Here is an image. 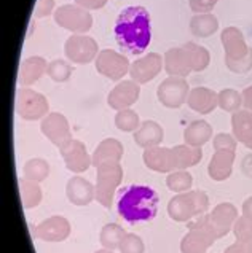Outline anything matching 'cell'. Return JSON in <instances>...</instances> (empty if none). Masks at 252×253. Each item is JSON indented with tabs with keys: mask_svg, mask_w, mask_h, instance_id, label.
<instances>
[{
	"mask_svg": "<svg viewBox=\"0 0 252 253\" xmlns=\"http://www.w3.org/2000/svg\"><path fill=\"white\" fill-rule=\"evenodd\" d=\"M219 31V19L212 13L195 14L190 19V32L200 39H207Z\"/></svg>",
	"mask_w": 252,
	"mask_h": 253,
	"instance_id": "obj_28",
	"label": "cell"
},
{
	"mask_svg": "<svg viewBox=\"0 0 252 253\" xmlns=\"http://www.w3.org/2000/svg\"><path fill=\"white\" fill-rule=\"evenodd\" d=\"M207 218H209L211 225L217 233V237L220 239V237L227 236L233 229L235 221L238 218V209L232 202H222V204L212 209V212L207 215Z\"/></svg>",
	"mask_w": 252,
	"mask_h": 253,
	"instance_id": "obj_16",
	"label": "cell"
},
{
	"mask_svg": "<svg viewBox=\"0 0 252 253\" xmlns=\"http://www.w3.org/2000/svg\"><path fill=\"white\" fill-rule=\"evenodd\" d=\"M225 66L233 74H248V72L252 70V49H249V53L244 57H241V59L225 57Z\"/></svg>",
	"mask_w": 252,
	"mask_h": 253,
	"instance_id": "obj_39",
	"label": "cell"
},
{
	"mask_svg": "<svg viewBox=\"0 0 252 253\" xmlns=\"http://www.w3.org/2000/svg\"><path fill=\"white\" fill-rule=\"evenodd\" d=\"M115 40L123 51L142 54L152 42V19L144 6H126L120 11L113 27Z\"/></svg>",
	"mask_w": 252,
	"mask_h": 253,
	"instance_id": "obj_1",
	"label": "cell"
},
{
	"mask_svg": "<svg viewBox=\"0 0 252 253\" xmlns=\"http://www.w3.org/2000/svg\"><path fill=\"white\" fill-rule=\"evenodd\" d=\"M54 10V0H37L34 8L35 18H45L48 14H51Z\"/></svg>",
	"mask_w": 252,
	"mask_h": 253,
	"instance_id": "obj_43",
	"label": "cell"
},
{
	"mask_svg": "<svg viewBox=\"0 0 252 253\" xmlns=\"http://www.w3.org/2000/svg\"><path fill=\"white\" fill-rule=\"evenodd\" d=\"M184 49L189 54L193 72H203L204 69H207L211 62V54L204 46L198 45L195 42H187L184 45Z\"/></svg>",
	"mask_w": 252,
	"mask_h": 253,
	"instance_id": "obj_30",
	"label": "cell"
},
{
	"mask_svg": "<svg viewBox=\"0 0 252 253\" xmlns=\"http://www.w3.org/2000/svg\"><path fill=\"white\" fill-rule=\"evenodd\" d=\"M212 137V126L204 120L192 121L184 131V140L187 145L192 147H203Z\"/></svg>",
	"mask_w": 252,
	"mask_h": 253,
	"instance_id": "obj_27",
	"label": "cell"
},
{
	"mask_svg": "<svg viewBox=\"0 0 252 253\" xmlns=\"http://www.w3.org/2000/svg\"><path fill=\"white\" fill-rule=\"evenodd\" d=\"M139 96H141V84H138L134 80H123L109 92L107 104L117 112L126 110V108L138 102Z\"/></svg>",
	"mask_w": 252,
	"mask_h": 253,
	"instance_id": "obj_15",
	"label": "cell"
},
{
	"mask_svg": "<svg viewBox=\"0 0 252 253\" xmlns=\"http://www.w3.org/2000/svg\"><path fill=\"white\" fill-rule=\"evenodd\" d=\"M232 231L236 241H252V220L244 215L238 216Z\"/></svg>",
	"mask_w": 252,
	"mask_h": 253,
	"instance_id": "obj_38",
	"label": "cell"
},
{
	"mask_svg": "<svg viewBox=\"0 0 252 253\" xmlns=\"http://www.w3.org/2000/svg\"><path fill=\"white\" fill-rule=\"evenodd\" d=\"M40 129H42L43 135H45L47 139L57 148L64 147L69 140L74 139V137H72V132H70V125H69L67 118L64 117L62 113H57V112L48 113L47 117L42 120Z\"/></svg>",
	"mask_w": 252,
	"mask_h": 253,
	"instance_id": "obj_11",
	"label": "cell"
},
{
	"mask_svg": "<svg viewBox=\"0 0 252 253\" xmlns=\"http://www.w3.org/2000/svg\"><path fill=\"white\" fill-rule=\"evenodd\" d=\"M164 67L163 57L158 53H149L136 59L129 67V77L138 84L152 82Z\"/></svg>",
	"mask_w": 252,
	"mask_h": 253,
	"instance_id": "obj_13",
	"label": "cell"
},
{
	"mask_svg": "<svg viewBox=\"0 0 252 253\" xmlns=\"http://www.w3.org/2000/svg\"><path fill=\"white\" fill-rule=\"evenodd\" d=\"M96 199L102 207L110 209L113 194L123 180V168L120 163L109 161L96 168Z\"/></svg>",
	"mask_w": 252,
	"mask_h": 253,
	"instance_id": "obj_5",
	"label": "cell"
},
{
	"mask_svg": "<svg viewBox=\"0 0 252 253\" xmlns=\"http://www.w3.org/2000/svg\"><path fill=\"white\" fill-rule=\"evenodd\" d=\"M123 143L117 139H105L99 143L96 147L95 153H93V166L98 168L102 163H109V161H115L120 163L121 158H123Z\"/></svg>",
	"mask_w": 252,
	"mask_h": 253,
	"instance_id": "obj_25",
	"label": "cell"
},
{
	"mask_svg": "<svg viewBox=\"0 0 252 253\" xmlns=\"http://www.w3.org/2000/svg\"><path fill=\"white\" fill-rule=\"evenodd\" d=\"M75 5L83 6L85 10H99L107 3V0H74Z\"/></svg>",
	"mask_w": 252,
	"mask_h": 253,
	"instance_id": "obj_45",
	"label": "cell"
},
{
	"mask_svg": "<svg viewBox=\"0 0 252 253\" xmlns=\"http://www.w3.org/2000/svg\"><path fill=\"white\" fill-rule=\"evenodd\" d=\"M187 105L200 115L212 113L219 107V94L209 88H204V86H198V88L190 89Z\"/></svg>",
	"mask_w": 252,
	"mask_h": 253,
	"instance_id": "obj_18",
	"label": "cell"
},
{
	"mask_svg": "<svg viewBox=\"0 0 252 253\" xmlns=\"http://www.w3.org/2000/svg\"><path fill=\"white\" fill-rule=\"evenodd\" d=\"M163 61H164V70H166V74L169 77L185 78L190 72H193L189 54H187L184 46L168 49L163 56Z\"/></svg>",
	"mask_w": 252,
	"mask_h": 253,
	"instance_id": "obj_21",
	"label": "cell"
},
{
	"mask_svg": "<svg viewBox=\"0 0 252 253\" xmlns=\"http://www.w3.org/2000/svg\"><path fill=\"white\" fill-rule=\"evenodd\" d=\"M66 194L74 206H88L96 199V186L85 177L75 175L67 182Z\"/></svg>",
	"mask_w": 252,
	"mask_h": 253,
	"instance_id": "obj_17",
	"label": "cell"
},
{
	"mask_svg": "<svg viewBox=\"0 0 252 253\" xmlns=\"http://www.w3.org/2000/svg\"><path fill=\"white\" fill-rule=\"evenodd\" d=\"M156 191L147 185H129L120 191L117 201L118 215L128 223L152 221L158 213Z\"/></svg>",
	"mask_w": 252,
	"mask_h": 253,
	"instance_id": "obj_2",
	"label": "cell"
},
{
	"mask_svg": "<svg viewBox=\"0 0 252 253\" xmlns=\"http://www.w3.org/2000/svg\"><path fill=\"white\" fill-rule=\"evenodd\" d=\"M144 164L147 166L150 170L166 173V172H174V161H172V151L166 147H153L144 150L142 155Z\"/></svg>",
	"mask_w": 252,
	"mask_h": 253,
	"instance_id": "obj_22",
	"label": "cell"
},
{
	"mask_svg": "<svg viewBox=\"0 0 252 253\" xmlns=\"http://www.w3.org/2000/svg\"><path fill=\"white\" fill-rule=\"evenodd\" d=\"M19 196L24 209H34L42 202V188L37 182L21 178L19 180Z\"/></svg>",
	"mask_w": 252,
	"mask_h": 253,
	"instance_id": "obj_31",
	"label": "cell"
},
{
	"mask_svg": "<svg viewBox=\"0 0 252 253\" xmlns=\"http://www.w3.org/2000/svg\"><path fill=\"white\" fill-rule=\"evenodd\" d=\"M219 0H189L190 10L193 13H209L214 10V6L217 5Z\"/></svg>",
	"mask_w": 252,
	"mask_h": 253,
	"instance_id": "obj_42",
	"label": "cell"
},
{
	"mask_svg": "<svg viewBox=\"0 0 252 253\" xmlns=\"http://www.w3.org/2000/svg\"><path fill=\"white\" fill-rule=\"evenodd\" d=\"M189 233L181 241L182 253H207L211 245L219 239L207 215H201L190 223Z\"/></svg>",
	"mask_w": 252,
	"mask_h": 253,
	"instance_id": "obj_4",
	"label": "cell"
},
{
	"mask_svg": "<svg viewBox=\"0 0 252 253\" xmlns=\"http://www.w3.org/2000/svg\"><path fill=\"white\" fill-rule=\"evenodd\" d=\"M48 62L42 56H31L23 61L19 67V83L23 86H31L37 83L47 74Z\"/></svg>",
	"mask_w": 252,
	"mask_h": 253,
	"instance_id": "obj_24",
	"label": "cell"
},
{
	"mask_svg": "<svg viewBox=\"0 0 252 253\" xmlns=\"http://www.w3.org/2000/svg\"><path fill=\"white\" fill-rule=\"evenodd\" d=\"M232 131L235 139L244 143L252 135V112L238 110L232 115Z\"/></svg>",
	"mask_w": 252,
	"mask_h": 253,
	"instance_id": "obj_29",
	"label": "cell"
},
{
	"mask_svg": "<svg viewBox=\"0 0 252 253\" xmlns=\"http://www.w3.org/2000/svg\"><path fill=\"white\" fill-rule=\"evenodd\" d=\"M70 234V223L66 216L53 215L39 223L34 229V237L45 242H62Z\"/></svg>",
	"mask_w": 252,
	"mask_h": 253,
	"instance_id": "obj_12",
	"label": "cell"
},
{
	"mask_svg": "<svg viewBox=\"0 0 252 253\" xmlns=\"http://www.w3.org/2000/svg\"><path fill=\"white\" fill-rule=\"evenodd\" d=\"M220 40L222 46L225 49V57H230V59H241L251 49L244 40L243 32L235 26L225 27L220 34Z\"/></svg>",
	"mask_w": 252,
	"mask_h": 253,
	"instance_id": "obj_19",
	"label": "cell"
},
{
	"mask_svg": "<svg viewBox=\"0 0 252 253\" xmlns=\"http://www.w3.org/2000/svg\"><path fill=\"white\" fill-rule=\"evenodd\" d=\"M241 96H243V107L246 108V110L252 112V84L248 86V88L241 92Z\"/></svg>",
	"mask_w": 252,
	"mask_h": 253,
	"instance_id": "obj_46",
	"label": "cell"
},
{
	"mask_svg": "<svg viewBox=\"0 0 252 253\" xmlns=\"http://www.w3.org/2000/svg\"><path fill=\"white\" fill-rule=\"evenodd\" d=\"M95 253H113V250H107V249H102V250H98Z\"/></svg>",
	"mask_w": 252,
	"mask_h": 253,
	"instance_id": "obj_49",
	"label": "cell"
},
{
	"mask_svg": "<svg viewBox=\"0 0 252 253\" xmlns=\"http://www.w3.org/2000/svg\"><path fill=\"white\" fill-rule=\"evenodd\" d=\"M47 75L56 83H64V82H67L72 75V66L64 59H54L51 62H48Z\"/></svg>",
	"mask_w": 252,
	"mask_h": 253,
	"instance_id": "obj_37",
	"label": "cell"
},
{
	"mask_svg": "<svg viewBox=\"0 0 252 253\" xmlns=\"http://www.w3.org/2000/svg\"><path fill=\"white\" fill-rule=\"evenodd\" d=\"M166 185L171 191L185 193V191H190V188L193 185V177H192V173H189L187 170H174V172H169V175L166 178Z\"/></svg>",
	"mask_w": 252,
	"mask_h": 253,
	"instance_id": "obj_36",
	"label": "cell"
},
{
	"mask_svg": "<svg viewBox=\"0 0 252 253\" xmlns=\"http://www.w3.org/2000/svg\"><path fill=\"white\" fill-rule=\"evenodd\" d=\"M236 160V151L233 150H219L212 155L207 173L214 182H224L233 172V163Z\"/></svg>",
	"mask_w": 252,
	"mask_h": 253,
	"instance_id": "obj_20",
	"label": "cell"
},
{
	"mask_svg": "<svg viewBox=\"0 0 252 253\" xmlns=\"http://www.w3.org/2000/svg\"><path fill=\"white\" fill-rule=\"evenodd\" d=\"M190 94L189 83L181 77H168L158 84L156 97L161 105L168 108H179L187 102V97Z\"/></svg>",
	"mask_w": 252,
	"mask_h": 253,
	"instance_id": "obj_9",
	"label": "cell"
},
{
	"mask_svg": "<svg viewBox=\"0 0 252 253\" xmlns=\"http://www.w3.org/2000/svg\"><path fill=\"white\" fill-rule=\"evenodd\" d=\"M53 16L57 26L72 34H86L93 27L91 13L80 5H62L54 10Z\"/></svg>",
	"mask_w": 252,
	"mask_h": 253,
	"instance_id": "obj_6",
	"label": "cell"
},
{
	"mask_svg": "<svg viewBox=\"0 0 252 253\" xmlns=\"http://www.w3.org/2000/svg\"><path fill=\"white\" fill-rule=\"evenodd\" d=\"M50 112V102L43 94L31 88L19 89L16 97V113L23 120L37 121L43 120Z\"/></svg>",
	"mask_w": 252,
	"mask_h": 253,
	"instance_id": "obj_7",
	"label": "cell"
},
{
	"mask_svg": "<svg viewBox=\"0 0 252 253\" xmlns=\"http://www.w3.org/2000/svg\"><path fill=\"white\" fill-rule=\"evenodd\" d=\"M64 54L72 64H90L99 54L98 42L86 34H72L64 43Z\"/></svg>",
	"mask_w": 252,
	"mask_h": 253,
	"instance_id": "obj_8",
	"label": "cell"
},
{
	"mask_svg": "<svg viewBox=\"0 0 252 253\" xmlns=\"http://www.w3.org/2000/svg\"><path fill=\"white\" fill-rule=\"evenodd\" d=\"M115 126L123 132H136L141 126L139 115L134 110H131V108L120 110L115 115Z\"/></svg>",
	"mask_w": 252,
	"mask_h": 253,
	"instance_id": "obj_34",
	"label": "cell"
},
{
	"mask_svg": "<svg viewBox=\"0 0 252 253\" xmlns=\"http://www.w3.org/2000/svg\"><path fill=\"white\" fill-rule=\"evenodd\" d=\"M224 253H252V241H236Z\"/></svg>",
	"mask_w": 252,
	"mask_h": 253,
	"instance_id": "obj_44",
	"label": "cell"
},
{
	"mask_svg": "<svg viewBox=\"0 0 252 253\" xmlns=\"http://www.w3.org/2000/svg\"><path fill=\"white\" fill-rule=\"evenodd\" d=\"M243 145H244V147H248L249 150H252V135L249 137V139H248L246 142H244V143H243Z\"/></svg>",
	"mask_w": 252,
	"mask_h": 253,
	"instance_id": "obj_48",
	"label": "cell"
},
{
	"mask_svg": "<svg viewBox=\"0 0 252 253\" xmlns=\"http://www.w3.org/2000/svg\"><path fill=\"white\" fill-rule=\"evenodd\" d=\"M129 67L131 64L128 57L112 49H102L96 57V70L112 82H120L126 74H129Z\"/></svg>",
	"mask_w": 252,
	"mask_h": 253,
	"instance_id": "obj_10",
	"label": "cell"
},
{
	"mask_svg": "<svg viewBox=\"0 0 252 253\" xmlns=\"http://www.w3.org/2000/svg\"><path fill=\"white\" fill-rule=\"evenodd\" d=\"M125 236H126L125 229L120 225H117V223H109V225H105L101 229L99 242L107 250H117L120 249V244L123 241Z\"/></svg>",
	"mask_w": 252,
	"mask_h": 253,
	"instance_id": "obj_32",
	"label": "cell"
},
{
	"mask_svg": "<svg viewBox=\"0 0 252 253\" xmlns=\"http://www.w3.org/2000/svg\"><path fill=\"white\" fill-rule=\"evenodd\" d=\"M209 209V198L201 190L177 193L168 202V213L174 221H189L204 215Z\"/></svg>",
	"mask_w": 252,
	"mask_h": 253,
	"instance_id": "obj_3",
	"label": "cell"
},
{
	"mask_svg": "<svg viewBox=\"0 0 252 253\" xmlns=\"http://www.w3.org/2000/svg\"><path fill=\"white\" fill-rule=\"evenodd\" d=\"M214 150L219 151V150H233L236 151V143L238 140L235 139L233 134H227V132H220L214 137Z\"/></svg>",
	"mask_w": 252,
	"mask_h": 253,
	"instance_id": "obj_41",
	"label": "cell"
},
{
	"mask_svg": "<svg viewBox=\"0 0 252 253\" xmlns=\"http://www.w3.org/2000/svg\"><path fill=\"white\" fill-rule=\"evenodd\" d=\"M171 151L172 161H174V170H187L203 160V150L200 147L187 145V143L176 145L174 148H171Z\"/></svg>",
	"mask_w": 252,
	"mask_h": 253,
	"instance_id": "obj_26",
	"label": "cell"
},
{
	"mask_svg": "<svg viewBox=\"0 0 252 253\" xmlns=\"http://www.w3.org/2000/svg\"><path fill=\"white\" fill-rule=\"evenodd\" d=\"M243 215L252 220V196L243 202Z\"/></svg>",
	"mask_w": 252,
	"mask_h": 253,
	"instance_id": "obj_47",
	"label": "cell"
},
{
	"mask_svg": "<svg viewBox=\"0 0 252 253\" xmlns=\"http://www.w3.org/2000/svg\"><path fill=\"white\" fill-rule=\"evenodd\" d=\"M59 150H61L62 160L66 163V168L70 172L82 173L88 170L90 166H93V158L90 156L85 143L80 140L72 139Z\"/></svg>",
	"mask_w": 252,
	"mask_h": 253,
	"instance_id": "obj_14",
	"label": "cell"
},
{
	"mask_svg": "<svg viewBox=\"0 0 252 253\" xmlns=\"http://www.w3.org/2000/svg\"><path fill=\"white\" fill-rule=\"evenodd\" d=\"M120 253H144L146 247L139 236L136 234H126L123 237V241L120 244Z\"/></svg>",
	"mask_w": 252,
	"mask_h": 253,
	"instance_id": "obj_40",
	"label": "cell"
},
{
	"mask_svg": "<svg viewBox=\"0 0 252 253\" xmlns=\"http://www.w3.org/2000/svg\"><path fill=\"white\" fill-rule=\"evenodd\" d=\"M219 107L224 112H230V113L238 112L243 107V96L233 88L222 89L219 92Z\"/></svg>",
	"mask_w": 252,
	"mask_h": 253,
	"instance_id": "obj_35",
	"label": "cell"
},
{
	"mask_svg": "<svg viewBox=\"0 0 252 253\" xmlns=\"http://www.w3.org/2000/svg\"><path fill=\"white\" fill-rule=\"evenodd\" d=\"M23 175L27 180H32V182L40 183L50 175V163L42 160V158H32V160H29L24 164Z\"/></svg>",
	"mask_w": 252,
	"mask_h": 253,
	"instance_id": "obj_33",
	"label": "cell"
},
{
	"mask_svg": "<svg viewBox=\"0 0 252 253\" xmlns=\"http://www.w3.org/2000/svg\"><path fill=\"white\" fill-rule=\"evenodd\" d=\"M163 137H164L163 127L158 125L156 121L147 120V121H142L139 129L134 132V142H136V145L147 150V148H153L160 145Z\"/></svg>",
	"mask_w": 252,
	"mask_h": 253,
	"instance_id": "obj_23",
	"label": "cell"
}]
</instances>
